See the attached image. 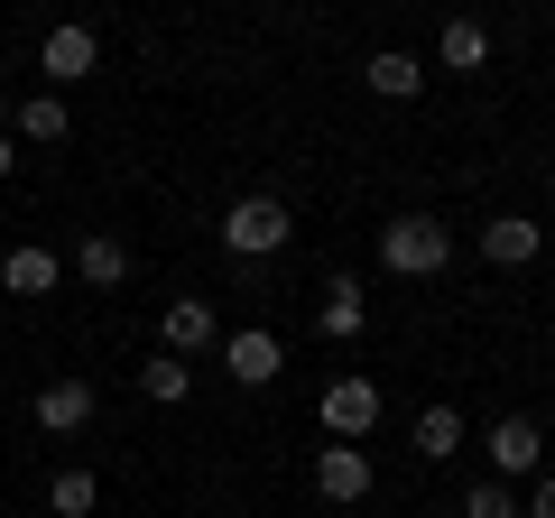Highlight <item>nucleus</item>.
Instances as JSON below:
<instances>
[{"label": "nucleus", "mask_w": 555, "mask_h": 518, "mask_svg": "<svg viewBox=\"0 0 555 518\" xmlns=\"http://www.w3.org/2000/svg\"><path fill=\"white\" fill-rule=\"evenodd\" d=\"M185 389H195V371H185L177 352H158V361H149V371H139V399H158V407H177Z\"/></svg>", "instance_id": "18"}, {"label": "nucleus", "mask_w": 555, "mask_h": 518, "mask_svg": "<svg viewBox=\"0 0 555 518\" xmlns=\"http://www.w3.org/2000/svg\"><path fill=\"white\" fill-rule=\"evenodd\" d=\"M315 500H334V509L371 500V454L361 444H315Z\"/></svg>", "instance_id": "7"}, {"label": "nucleus", "mask_w": 555, "mask_h": 518, "mask_svg": "<svg viewBox=\"0 0 555 518\" xmlns=\"http://www.w3.org/2000/svg\"><path fill=\"white\" fill-rule=\"evenodd\" d=\"M361 83H371L379 102H416V93H426V65H416L408 47H379V56L361 65Z\"/></svg>", "instance_id": "11"}, {"label": "nucleus", "mask_w": 555, "mask_h": 518, "mask_svg": "<svg viewBox=\"0 0 555 518\" xmlns=\"http://www.w3.org/2000/svg\"><path fill=\"white\" fill-rule=\"evenodd\" d=\"M528 518H555V472H537V491H528Z\"/></svg>", "instance_id": "21"}, {"label": "nucleus", "mask_w": 555, "mask_h": 518, "mask_svg": "<svg viewBox=\"0 0 555 518\" xmlns=\"http://www.w3.org/2000/svg\"><path fill=\"white\" fill-rule=\"evenodd\" d=\"M38 426H47V436L93 426V379H47V389H38Z\"/></svg>", "instance_id": "10"}, {"label": "nucleus", "mask_w": 555, "mask_h": 518, "mask_svg": "<svg viewBox=\"0 0 555 518\" xmlns=\"http://www.w3.org/2000/svg\"><path fill=\"white\" fill-rule=\"evenodd\" d=\"M93 500H102V481L83 472V463H75V472H56V481H47V509H56V518H93Z\"/></svg>", "instance_id": "17"}, {"label": "nucleus", "mask_w": 555, "mask_h": 518, "mask_svg": "<svg viewBox=\"0 0 555 518\" xmlns=\"http://www.w3.org/2000/svg\"><path fill=\"white\" fill-rule=\"evenodd\" d=\"M287 232H297V222H287V204H278V195H241L232 213H222V250H232V259L287 250Z\"/></svg>", "instance_id": "2"}, {"label": "nucleus", "mask_w": 555, "mask_h": 518, "mask_svg": "<svg viewBox=\"0 0 555 518\" xmlns=\"http://www.w3.org/2000/svg\"><path fill=\"white\" fill-rule=\"evenodd\" d=\"M444 259H454V222H436V213H389L379 222V269L389 279H436Z\"/></svg>", "instance_id": "1"}, {"label": "nucleus", "mask_w": 555, "mask_h": 518, "mask_svg": "<svg viewBox=\"0 0 555 518\" xmlns=\"http://www.w3.org/2000/svg\"><path fill=\"white\" fill-rule=\"evenodd\" d=\"M10 167H20V140H10V130H0V177H10Z\"/></svg>", "instance_id": "22"}, {"label": "nucleus", "mask_w": 555, "mask_h": 518, "mask_svg": "<svg viewBox=\"0 0 555 518\" xmlns=\"http://www.w3.org/2000/svg\"><path fill=\"white\" fill-rule=\"evenodd\" d=\"M93 65H102V38L93 28H47L38 38V75H47V93H65V83H93Z\"/></svg>", "instance_id": "4"}, {"label": "nucleus", "mask_w": 555, "mask_h": 518, "mask_svg": "<svg viewBox=\"0 0 555 518\" xmlns=\"http://www.w3.org/2000/svg\"><path fill=\"white\" fill-rule=\"evenodd\" d=\"M214 352H222V371H232L241 389H269V379H278V361H287V352H278V334H269V324H241V334H222Z\"/></svg>", "instance_id": "6"}, {"label": "nucleus", "mask_w": 555, "mask_h": 518, "mask_svg": "<svg viewBox=\"0 0 555 518\" xmlns=\"http://www.w3.org/2000/svg\"><path fill=\"white\" fill-rule=\"evenodd\" d=\"M56 279H65V259L38 250V241H20V250L0 259V287H10V297H56Z\"/></svg>", "instance_id": "9"}, {"label": "nucleus", "mask_w": 555, "mask_h": 518, "mask_svg": "<svg viewBox=\"0 0 555 518\" xmlns=\"http://www.w3.org/2000/svg\"><path fill=\"white\" fill-rule=\"evenodd\" d=\"M214 342H222L214 306H204V297H167V315H158V352L195 361V352H214Z\"/></svg>", "instance_id": "8"}, {"label": "nucleus", "mask_w": 555, "mask_h": 518, "mask_svg": "<svg viewBox=\"0 0 555 518\" xmlns=\"http://www.w3.org/2000/svg\"><path fill=\"white\" fill-rule=\"evenodd\" d=\"M481 259L528 269V259H537V222H528V213H491V222H481Z\"/></svg>", "instance_id": "13"}, {"label": "nucleus", "mask_w": 555, "mask_h": 518, "mask_svg": "<svg viewBox=\"0 0 555 518\" xmlns=\"http://www.w3.org/2000/svg\"><path fill=\"white\" fill-rule=\"evenodd\" d=\"M463 518H518L509 481H473V491H463Z\"/></svg>", "instance_id": "20"}, {"label": "nucleus", "mask_w": 555, "mask_h": 518, "mask_svg": "<svg viewBox=\"0 0 555 518\" xmlns=\"http://www.w3.org/2000/svg\"><path fill=\"white\" fill-rule=\"evenodd\" d=\"M315 324H324L334 342H352V334H361V287L334 279V287H324V315H315Z\"/></svg>", "instance_id": "19"}, {"label": "nucleus", "mask_w": 555, "mask_h": 518, "mask_svg": "<svg viewBox=\"0 0 555 518\" xmlns=\"http://www.w3.org/2000/svg\"><path fill=\"white\" fill-rule=\"evenodd\" d=\"M75 269H83V287H120V279H130V241H112V232H83Z\"/></svg>", "instance_id": "14"}, {"label": "nucleus", "mask_w": 555, "mask_h": 518, "mask_svg": "<svg viewBox=\"0 0 555 518\" xmlns=\"http://www.w3.org/2000/svg\"><path fill=\"white\" fill-rule=\"evenodd\" d=\"M436 65H444V75H481V65H491V28H481V20H444Z\"/></svg>", "instance_id": "12"}, {"label": "nucleus", "mask_w": 555, "mask_h": 518, "mask_svg": "<svg viewBox=\"0 0 555 518\" xmlns=\"http://www.w3.org/2000/svg\"><path fill=\"white\" fill-rule=\"evenodd\" d=\"M10 140L56 148V140H65V93H28V102H20V130H10Z\"/></svg>", "instance_id": "16"}, {"label": "nucleus", "mask_w": 555, "mask_h": 518, "mask_svg": "<svg viewBox=\"0 0 555 518\" xmlns=\"http://www.w3.org/2000/svg\"><path fill=\"white\" fill-rule=\"evenodd\" d=\"M416 454H426V463H454L463 454V407H426V417H416Z\"/></svg>", "instance_id": "15"}, {"label": "nucleus", "mask_w": 555, "mask_h": 518, "mask_svg": "<svg viewBox=\"0 0 555 518\" xmlns=\"http://www.w3.org/2000/svg\"><path fill=\"white\" fill-rule=\"evenodd\" d=\"M315 417H324V436H334V444H361V436H371V426H379V379L343 371L334 389H324V399H315Z\"/></svg>", "instance_id": "3"}, {"label": "nucleus", "mask_w": 555, "mask_h": 518, "mask_svg": "<svg viewBox=\"0 0 555 518\" xmlns=\"http://www.w3.org/2000/svg\"><path fill=\"white\" fill-rule=\"evenodd\" d=\"M481 454H491V481H518V472L546 463V426L537 417H500L491 436H481Z\"/></svg>", "instance_id": "5"}]
</instances>
